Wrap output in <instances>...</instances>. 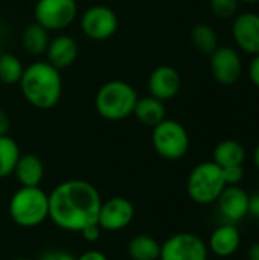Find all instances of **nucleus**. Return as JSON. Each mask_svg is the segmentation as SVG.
Wrapping results in <instances>:
<instances>
[{"label": "nucleus", "instance_id": "obj_1", "mask_svg": "<svg viewBox=\"0 0 259 260\" xmlns=\"http://www.w3.org/2000/svg\"><path fill=\"white\" fill-rule=\"evenodd\" d=\"M102 198L98 189L85 180H67L49 193V219L61 230L79 233L98 224Z\"/></svg>", "mask_w": 259, "mask_h": 260}, {"label": "nucleus", "instance_id": "obj_2", "mask_svg": "<svg viewBox=\"0 0 259 260\" xmlns=\"http://www.w3.org/2000/svg\"><path fill=\"white\" fill-rule=\"evenodd\" d=\"M23 98L38 110L53 108L63 94V78L47 61H37L24 67L18 82Z\"/></svg>", "mask_w": 259, "mask_h": 260}, {"label": "nucleus", "instance_id": "obj_3", "mask_svg": "<svg viewBox=\"0 0 259 260\" xmlns=\"http://www.w3.org/2000/svg\"><path fill=\"white\" fill-rule=\"evenodd\" d=\"M8 212L11 219L23 229H34L49 219V193L40 186L15 190L9 200Z\"/></svg>", "mask_w": 259, "mask_h": 260}, {"label": "nucleus", "instance_id": "obj_4", "mask_svg": "<svg viewBox=\"0 0 259 260\" xmlns=\"http://www.w3.org/2000/svg\"><path fill=\"white\" fill-rule=\"evenodd\" d=\"M137 98V91L133 85L114 79L99 87L95 96V108L102 119L118 122L133 114Z\"/></svg>", "mask_w": 259, "mask_h": 260}, {"label": "nucleus", "instance_id": "obj_5", "mask_svg": "<svg viewBox=\"0 0 259 260\" xmlns=\"http://www.w3.org/2000/svg\"><path fill=\"white\" fill-rule=\"evenodd\" d=\"M224 187L226 181L223 177V169L214 161L198 163L191 171L186 181V192L189 198L200 206L217 203Z\"/></svg>", "mask_w": 259, "mask_h": 260}, {"label": "nucleus", "instance_id": "obj_6", "mask_svg": "<svg viewBox=\"0 0 259 260\" xmlns=\"http://www.w3.org/2000/svg\"><path fill=\"white\" fill-rule=\"evenodd\" d=\"M151 143L157 155L165 160L176 161L188 154L191 142L186 128L180 122L174 119H163L153 128Z\"/></svg>", "mask_w": 259, "mask_h": 260}, {"label": "nucleus", "instance_id": "obj_7", "mask_svg": "<svg viewBox=\"0 0 259 260\" xmlns=\"http://www.w3.org/2000/svg\"><path fill=\"white\" fill-rule=\"evenodd\" d=\"M34 17L49 32H60L76 20L78 3L76 0H38L34 8Z\"/></svg>", "mask_w": 259, "mask_h": 260}, {"label": "nucleus", "instance_id": "obj_8", "mask_svg": "<svg viewBox=\"0 0 259 260\" xmlns=\"http://www.w3.org/2000/svg\"><path fill=\"white\" fill-rule=\"evenodd\" d=\"M208 244L194 233L182 232L160 244L159 260H208Z\"/></svg>", "mask_w": 259, "mask_h": 260}, {"label": "nucleus", "instance_id": "obj_9", "mask_svg": "<svg viewBox=\"0 0 259 260\" xmlns=\"http://www.w3.org/2000/svg\"><path fill=\"white\" fill-rule=\"evenodd\" d=\"M79 26L87 38L93 41H105L116 34L119 20L111 8L95 5L82 12Z\"/></svg>", "mask_w": 259, "mask_h": 260}, {"label": "nucleus", "instance_id": "obj_10", "mask_svg": "<svg viewBox=\"0 0 259 260\" xmlns=\"http://www.w3.org/2000/svg\"><path fill=\"white\" fill-rule=\"evenodd\" d=\"M134 215L136 210L130 200L113 197L101 203L98 225L102 232H121L133 222Z\"/></svg>", "mask_w": 259, "mask_h": 260}, {"label": "nucleus", "instance_id": "obj_11", "mask_svg": "<svg viewBox=\"0 0 259 260\" xmlns=\"http://www.w3.org/2000/svg\"><path fill=\"white\" fill-rule=\"evenodd\" d=\"M209 67L217 82L221 85H234L243 75V59L237 49L218 46L211 55Z\"/></svg>", "mask_w": 259, "mask_h": 260}, {"label": "nucleus", "instance_id": "obj_12", "mask_svg": "<svg viewBox=\"0 0 259 260\" xmlns=\"http://www.w3.org/2000/svg\"><path fill=\"white\" fill-rule=\"evenodd\" d=\"M232 37L237 47L253 56L259 53V14L246 11L234 17Z\"/></svg>", "mask_w": 259, "mask_h": 260}, {"label": "nucleus", "instance_id": "obj_13", "mask_svg": "<svg viewBox=\"0 0 259 260\" xmlns=\"http://www.w3.org/2000/svg\"><path fill=\"white\" fill-rule=\"evenodd\" d=\"M250 195L238 186H226L217 200L218 212L229 224H237L249 215Z\"/></svg>", "mask_w": 259, "mask_h": 260}, {"label": "nucleus", "instance_id": "obj_14", "mask_svg": "<svg viewBox=\"0 0 259 260\" xmlns=\"http://www.w3.org/2000/svg\"><path fill=\"white\" fill-rule=\"evenodd\" d=\"M182 88V76L172 66L156 67L148 78L150 94L162 102L174 99Z\"/></svg>", "mask_w": 259, "mask_h": 260}, {"label": "nucleus", "instance_id": "obj_15", "mask_svg": "<svg viewBox=\"0 0 259 260\" xmlns=\"http://www.w3.org/2000/svg\"><path fill=\"white\" fill-rule=\"evenodd\" d=\"M241 245V233L235 224H223L217 227L208 242V250L218 257L234 256Z\"/></svg>", "mask_w": 259, "mask_h": 260}, {"label": "nucleus", "instance_id": "obj_16", "mask_svg": "<svg viewBox=\"0 0 259 260\" xmlns=\"http://www.w3.org/2000/svg\"><path fill=\"white\" fill-rule=\"evenodd\" d=\"M46 56H47V62L52 64L55 69L58 70L67 69L78 58V43L70 35L66 34L56 35L49 41V46L46 49Z\"/></svg>", "mask_w": 259, "mask_h": 260}, {"label": "nucleus", "instance_id": "obj_17", "mask_svg": "<svg viewBox=\"0 0 259 260\" xmlns=\"http://www.w3.org/2000/svg\"><path fill=\"white\" fill-rule=\"evenodd\" d=\"M14 175L20 186L37 187L44 178V165L35 154H20Z\"/></svg>", "mask_w": 259, "mask_h": 260}, {"label": "nucleus", "instance_id": "obj_18", "mask_svg": "<svg viewBox=\"0 0 259 260\" xmlns=\"http://www.w3.org/2000/svg\"><path fill=\"white\" fill-rule=\"evenodd\" d=\"M133 116L145 126L154 128L157 123H160L163 119H166V110H165V102L150 96L137 98Z\"/></svg>", "mask_w": 259, "mask_h": 260}, {"label": "nucleus", "instance_id": "obj_19", "mask_svg": "<svg viewBox=\"0 0 259 260\" xmlns=\"http://www.w3.org/2000/svg\"><path fill=\"white\" fill-rule=\"evenodd\" d=\"M246 160V149L244 146L234 139L221 140L212 152V161L218 165L221 169L231 166H243Z\"/></svg>", "mask_w": 259, "mask_h": 260}, {"label": "nucleus", "instance_id": "obj_20", "mask_svg": "<svg viewBox=\"0 0 259 260\" xmlns=\"http://www.w3.org/2000/svg\"><path fill=\"white\" fill-rule=\"evenodd\" d=\"M50 37L49 30L38 24L37 21L29 23L21 32V46L29 55H41L46 53Z\"/></svg>", "mask_w": 259, "mask_h": 260}, {"label": "nucleus", "instance_id": "obj_21", "mask_svg": "<svg viewBox=\"0 0 259 260\" xmlns=\"http://www.w3.org/2000/svg\"><path fill=\"white\" fill-rule=\"evenodd\" d=\"M127 250L131 260H159L160 257V242L150 235L131 238Z\"/></svg>", "mask_w": 259, "mask_h": 260}, {"label": "nucleus", "instance_id": "obj_22", "mask_svg": "<svg viewBox=\"0 0 259 260\" xmlns=\"http://www.w3.org/2000/svg\"><path fill=\"white\" fill-rule=\"evenodd\" d=\"M20 154V148L12 137L0 136V178H6L14 174Z\"/></svg>", "mask_w": 259, "mask_h": 260}, {"label": "nucleus", "instance_id": "obj_23", "mask_svg": "<svg viewBox=\"0 0 259 260\" xmlns=\"http://www.w3.org/2000/svg\"><path fill=\"white\" fill-rule=\"evenodd\" d=\"M191 41L195 49L205 55H211L218 47V34L206 23H198L191 30Z\"/></svg>", "mask_w": 259, "mask_h": 260}, {"label": "nucleus", "instance_id": "obj_24", "mask_svg": "<svg viewBox=\"0 0 259 260\" xmlns=\"http://www.w3.org/2000/svg\"><path fill=\"white\" fill-rule=\"evenodd\" d=\"M23 70H24V66L18 56H15L12 53L2 52V55H0V82H3L6 85L18 84L21 79Z\"/></svg>", "mask_w": 259, "mask_h": 260}, {"label": "nucleus", "instance_id": "obj_25", "mask_svg": "<svg viewBox=\"0 0 259 260\" xmlns=\"http://www.w3.org/2000/svg\"><path fill=\"white\" fill-rule=\"evenodd\" d=\"M211 11L218 18H232L238 14L240 0H209Z\"/></svg>", "mask_w": 259, "mask_h": 260}, {"label": "nucleus", "instance_id": "obj_26", "mask_svg": "<svg viewBox=\"0 0 259 260\" xmlns=\"http://www.w3.org/2000/svg\"><path fill=\"white\" fill-rule=\"evenodd\" d=\"M223 177L226 186H238L244 178V168L243 166H231L223 169Z\"/></svg>", "mask_w": 259, "mask_h": 260}, {"label": "nucleus", "instance_id": "obj_27", "mask_svg": "<svg viewBox=\"0 0 259 260\" xmlns=\"http://www.w3.org/2000/svg\"><path fill=\"white\" fill-rule=\"evenodd\" d=\"M37 260H76V257L69 253L67 250H61V248H50L43 251Z\"/></svg>", "mask_w": 259, "mask_h": 260}, {"label": "nucleus", "instance_id": "obj_28", "mask_svg": "<svg viewBox=\"0 0 259 260\" xmlns=\"http://www.w3.org/2000/svg\"><path fill=\"white\" fill-rule=\"evenodd\" d=\"M101 233H102V230H101V227L98 224H92V225H89V227H85L84 230L79 232V235L82 236V239L85 242H90V244L99 241Z\"/></svg>", "mask_w": 259, "mask_h": 260}, {"label": "nucleus", "instance_id": "obj_29", "mask_svg": "<svg viewBox=\"0 0 259 260\" xmlns=\"http://www.w3.org/2000/svg\"><path fill=\"white\" fill-rule=\"evenodd\" d=\"M247 73H249V79L252 81V84L256 88H259V53L252 56V61L249 64Z\"/></svg>", "mask_w": 259, "mask_h": 260}, {"label": "nucleus", "instance_id": "obj_30", "mask_svg": "<svg viewBox=\"0 0 259 260\" xmlns=\"http://www.w3.org/2000/svg\"><path fill=\"white\" fill-rule=\"evenodd\" d=\"M76 260H108V259H107V256H105L102 251H99V250H89V251L82 253L81 256H78Z\"/></svg>", "mask_w": 259, "mask_h": 260}, {"label": "nucleus", "instance_id": "obj_31", "mask_svg": "<svg viewBox=\"0 0 259 260\" xmlns=\"http://www.w3.org/2000/svg\"><path fill=\"white\" fill-rule=\"evenodd\" d=\"M11 128V119L5 110L0 108V136H8Z\"/></svg>", "mask_w": 259, "mask_h": 260}, {"label": "nucleus", "instance_id": "obj_32", "mask_svg": "<svg viewBox=\"0 0 259 260\" xmlns=\"http://www.w3.org/2000/svg\"><path fill=\"white\" fill-rule=\"evenodd\" d=\"M249 215L255 216L259 219V192L250 197V203H249Z\"/></svg>", "mask_w": 259, "mask_h": 260}, {"label": "nucleus", "instance_id": "obj_33", "mask_svg": "<svg viewBox=\"0 0 259 260\" xmlns=\"http://www.w3.org/2000/svg\"><path fill=\"white\" fill-rule=\"evenodd\" d=\"M247 259L249 260H259V242L253 244L249 251H247Z\"/></svg>", "mask_w": 259, "mask_h": 260}, {"label": "nucleus", "instance_id": "obj_34", "mask_svg": "<svg viewBox=\"0 0 259 260\" xmlns=\"http://www.w3.org/2000/svg\"><path fill=\"white\" fill-rule=\"evenodd\" d=\"M253 163H255V168L259 171V143L255 148V152H253Z\"/></svg>", "mask_w": 259, "mask_h": 260}, {"label": "nucleus", "instance_id": "obj_35", "mask_svg": "<svg viewBox=\"0 0 259 260\" xmlns=\"http://www.w3.org/2000/svg\"><path fill=\"white\" fill-rule=\"evenodd\" d=\"M240 3H247V5H258L259 0H240Z\"/></svg>", "mask_w": 259, "mask_h": 260}, {"label": "nucleus", "instance_id": "obj_36", "mask_svg": "<svg viewBox=\"0 0 259 260\" xmlns=\"http://www.w3.org/2000/svg\"><path fill=\"white\" fill-rule=\"evenodd\" d=\"M11 260H31V259H26V257H17V259H11Z\"/></svg>", "mask_w": 259, "mask_h": 260}, {"label": "nucleus", "instance_id": "obj_37", "mask_svg": "<svg viewBox=\"0 0 259 260\" xmlns=\"http://www.w3.org/2000/svg\"><path fill=\"white\" fill-rule=\"evenodd\" d=\"M0 55H2V46H0Z\"/></svg>", "mask_w": 259, "mask_h": 260}]
</instances>
